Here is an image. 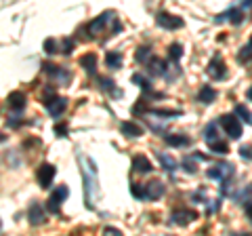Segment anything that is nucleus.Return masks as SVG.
Masks as SVG:
<instances>
[{
    "instance_id": "20",
    "label": "nucleus",
    "mask_w": 252,
    "mask_h": 236,
    "mask_svg": "<svg viewBox=\"0 0 252 236\" xmlns=\"http://www.w3.org/2000/svg\"><path fill=\"white\" fill-rule=\"evenodd\" d=\"M122 133L124 135H128V137H141L143 135V129H141L139 124H135V122H122Z\"/></svg>"
},
{
    "instance_id": "35",
    "label": "nucleus",
    "mask_w": 252,
    "mask_h": 236,
    "mask_svg": "<svg viewBox=\"0 0 252 236\" xmlns=\"http://www.w3.org/2000/svg\"><path fill=\"white\" fill-rule=\"evenodd\" d=\"M55 135H57V137H65L67 135V127H65V124H57V127H55Z\"/></svg>"
},
{
    "instance_id": "39",
    "label": "nucleus",
    "mask_w": 252,
    "mask_h": 236,
    "mask_svg": "<svg viewBox=\"0 0 252 236\" xmlns=\"http://www.w3.org/2000/svg\"><path fill=\"white\" fill-rule=\"evenodd\" d=\"M244 204H246V215L250 217V222H252V198H250V200H246Z\"/></svg>"
},
{
    "instance_id": "7",
    "label": "nucleus",
    "mask_w": 252,
    "mask_h": 236,
    "mask_svg": "<svg viewBox=\"0 0 252 236\" xmlns=\"http://www.w3.org/2000/svg\"><path fill=\"white\" fill-rule=\"evenodd\" d=\"M206 74L210 78H217V80H223V78L227 76V66L223 64L220 55H215V57H212V61H210L208 68H206Z\"/></svg>"
},
{
    "instance_id": "36",
    "label": "nucleus",
    "mask_w": 252,
    "mask_h": 236,
    "mask_svg": "<svg viewBox=\"0 0 252 236\" xmlns=\"http://www.w3.org/2000/svg\"><path fill=\"white\" fill-rule=\"evenodd\" d=\"M55 46H57V42H55L53 38H49V40L44 42V51H46V53H55V51H57Z\"/></svg>"
},
{
    "instance_id": "28",
    "label": "nucleus",
    "mask_w": 252,
    "mask_h": 236,
    "mask_svg": "<svg viewBox=\"0 0 252 236\" xmlns=\"http://www.w3.org/2000/svg\"><path fill=\"white\" fill-rule=\"evenodd\" d=\"M132 82H135L137 86H141L143 91H152V82H149L143 74H132Z\"/></svg>"
},
{
    "instance_id": "6",
    "label": "nucleus",
    "mask_w": 252,
    "mask_h": 236,
    "mask_svg": "<svg viewBox=\"0 0 252 236\" xmlns=\"http://www.w3.org/2000/svg\"><path fill=\"white\" fill-rule=\"evenodd\" d=\"M235 173V169H233V164H229V162H219V164H215V167H210L208 171H206V175H208V179H227V177H231Z\"/></svg>"
},
{
    "instance_id": "13",
    "label": "nucleus",
    "mask_w": 252,
    "mask_h": 236,
    "mask_svg": "<svg viewBox=\"0 0 252 236\" xmlns=\"http://www.w3.org/2000/svg\"><path fill=\"white\" fill-rule=\"evenodd\" d=\"M9 108L13 110V112H21L23 108H26V95L23 93H19V91H15V93H11L9 95Z\"/></svg>"
},
{
    "instance_id": "2",
    "label": "nucleus",
    "mask_w": 252,
    "mask_h": 236,
    "mask_svg": "<svg viewBox=\"0 0 252 236\" xmlns=\"http://www.w3.org/2000/svg\"><path fill=\"white\" fill-rule=\"evenodd\" d=\"M116 19V15L112 11H105L103 15H99L97 19H93L89 23V32L91 36H99L101 32H107V26H109V21H114Z\"/></svg>"
},
{
    "instance_id": "25",
    "label": "nucleus",
    "mask_w": 252,
    "mask_h": 236,
    "mask_svg": "<svg viewBox=\"0 0 252 236\" xmlns=\"http://www.w3.org/2000/svg\"><path fill=\"white\" fill-rule=\"evenodd\" d=\"M158 160L162 162V167L166 169V171H175V169H177V160L170 158L168 154H160V152H158Z\"/></svg>"
},
{
    "instance_id": "27",
    "label": "nucleus",
    "mask_w": 252,
    "mask_h": 236,
    "mask_svg": "<svg viewBox=\"0 0 252 236\" xmlns=\"http://www.w3.org/2000/svg\"><path fill=\"white\" fill-rule=\"evenodd\" d=\"M149 57H152V49H149V46H139L137 53H135V59L139 61V64H145Z\"/></svg>"
},
{
    "instance_id": "32",
    "label": "nucleus",
    "mask_w": 252,
    "mask_h": 236,
    "mask_svg": "<svg viewBox=\"0 0 252 236\" xmlns=\"http://www.w3.org/2000/svg\"><path fill=\"white\" fill-rule=\"evenodd\" d=\"M204 139H206L208 144H210V141H215V139H219V133H217L215 124H208V127L204 129Z\"/></svg>"
},
{
    "instance_id": "11",
    "label": "nucleus",
    "mask_w": 252,
    "mask_h": 236,
    "mask_svg": "<svg viewBox=\"0 0 252 236\" xmlns=\"http://www.w3.org/2000/svg\"><path fill=\"white\" fill-rule=\"evenodd\" d=\"M42 70H44V72L49 74V76H53V78H57V80H61L63 84H67V82H69V78H72V76H69L67 70L55 68L53 64H42Z\"/></svg>"
},
{
    "instance_id": "26",
    "label": "nucleus",
    "mask_w": 252,
    "mask_h": 236,
    "mask_svg": "<svg viewBox=\"0 0 252 236\" xmlns=\"http://www.w3.org/2000/svg\"><path fill=\"white\" fill-rule=\"evenodd\" d=\"M168 57H170L172 61H179L181 57H183V46H181L179 42H172V44L168 46Z\"/></svg>"
},
{
    "instance_id": "12",
    "label": "nucleus",
    "mask_w": 252,
    "mask_h": 236,
    "mask_svg": "<svg viewBox=\"0 0 252 236\" xmlns=\"http://www.w3.org/2000/svg\"><path fill=\"white\" fill-rule=\"evenodd\" d=\"M164 194V186H162V182H149V184H145V200H158L160 196Z\"/></svg>"
},
{
    "instance_id": "18",
    "label": "nucleus",
    "mask_w": 252,
    "mask_h": 236,
    "mask_svg": "<svg viewBox=\"0 0 252 236\" xmlns=\"http://www.w3.org/2000/svg\"><path fill=\"white\" fill-rule=\"evenodd\" d=\"M223 19H229L233 26H238V23H242L244 21V13L240 11V9H229L227 13H223V17H219L217 21H223Z\"/></svg>"
},
{
    "instance_id": "38",
    "label": "nucleus",
    "mask_w": 252,
    "mask_h": 236,
    "mask_svg": "<svg viewBox=\"0 0 252 236\" xmlns=\"http://www.w3.org/2000/svg\"><path fill=\"white\" fill-rule=\"evenodd\" d=\"M72 49H74V40H72V38H67V40L65 42H63V53H72Z\"/></svg>"
},
{
    "instance_id": "41",
    "label": "nucleus",
    "mask_w": 252,
    "mask_h": 236,
    "mask_svg": "<svg viewBox=\"0 0 252 236\" xmlns=\"http://www.w3.org/2000/svg\"><path fill=\"white\" fill-rule=\"evenodd\" d=\"M242 6L246 9V6H252V0H242Z\"/></svg>"
},
{
    "instance_id": "34",
    "label": "nucleus",
    "mask_w": 252,
    "mask_h": 236,
    "mask_svg": "<svg viewBox=\"0 0 252 236\" xmlns=\"http://www.w3.org/2000/svg\"><path fill=\"white\" fill-rule=\"evenodd\" d=\"M240 156H242V158H246V160H252V150L248 146H242L240 148Z\"/></svg>"
},
{
    "instance_id": "30",
    "label": "nucleus",
    "mask_w": 252,
    "mask_h": 236,
    "mask_svg": "<svg viewBox=\"0 0 252 236\" xmlns=\"http://www.w3.org/2000/svg\"><path fill=\"white\" fill-rule=\"evenodd\" d=\"M181 167H183L187 173H198V162H195V158H191V156H187V158H183V162H181Z\"/></svg>"
},
{
    "instance_id": "23",
    "label": "nucleus",
    "mask_w": 252,
    "mask_h": 236,
    "mask_svg": "<svg viewBox=\"0 0 252 236\" xmlns=\"http://www.w3.org/2000/svg\"><path fill=\"white\" fill-rule=\"evenodd\" d=\"M99 82H101V89L107 91V93H112V95L116 97H120V89H116V84L112 78H99Z\"/></svg>"
},
{
    "instance_id": "17",
    "label": "nucleus",
    "mask_w": 252,
    "mask_h": 236,
    "mask_svg": "<svg viewBox=\"0 0 252 236\" xmlns=\"http://www.w3.org/2000/svg\"><path fill=\"white\" fill-rule=\"evenodd\" d=\"M198 99L202 101V104H206V106H208V104H212V101L217 99V91L212 89L210 84L202 86V89H200V93H198Z\"/></svg>"
},
{
    "instance_id": "33",
    "label": "nucleus",
    "mask_w": 252,
    "mask_h": 236,
    "mask_svg": "<svg viewBox=\"0 0 252 236\" xmlns=\"http://www.w3.org/2000/svg\"><path fill=\"white\" fill-rule=\"evenodd\" d=\"M250 59H252V44L242 46L238 53V61H250Z\"/></svg>"
},
{
    "instance_id": "9",
    "label": "nucleus",
    "mask_w": 252,
    "mask_h": 236,
    "mask_svg": "<svg viewBox=\"0 0 252 236\" xmlns=\"http://www.w3.org/2000/svg\"><path fill=\"white\" fill-rule=\"evenodd\" d=\"M55 167L53 164H49V162H44L40 169H38V182H40V186L42 188H51V184H53V179H55Z\"/></svg>"
},
{
    "instance_id": "8",
    "label": "nucleus",
    "mask_w": 252,
    "mask_h": 236,
    "mask_svg": "<svg viewBox=\"0 0 252 236\" xmlns=\"http://www.w3.org/2000/svg\"><path fill=\"white\" fill-rule=\"evenodd\" d=\"M198 219V213H195L193 209H177L175 213H172V224H177L181 228L189 226L191 222H195Z\"/></svg>"
},
{
    "instance_id": "10",
    "label": "nucleus",
    "mask_w": 252,
    "mask_h": 236,
    "mask_svg": "<svg viewBox=\"0 0 252 236\" xmlns=\"http://www.w3.org/2000/svg\"><path fill=\"white\" fill-rule=\"evenodd\" d=\"M143 66H147V72L152 76H164V74H166V64H164L160 57H154V55L145 61Z\"/></svg>"
},
{
    "instance_id": "16",
    "label": "nucleus",
    "mask_w": 252,
    "mask_h": 236,
    "mask_svg": "<svg viewBox=\"0 0 252 236\" xmlns=\"http://www.w3.org/2000/svg\"><path fill=\"white\" fill-rule=\"evenodd\" d=\"M80 66L89 74H94V72H97V57H94L93 53H86V55H82V57H80Z\"/></svg>"
},
{
    "instance_id": "1",
    "label": "nucleus",
    "mask_w": 252,
    "mask_h": 236,
    "mask_svg": "<svg viewBox=\"0 0 252 236\" xmlns=\"http://www.w3.org/2000/svg\"><path fill=\"white\" fill-rule=\"evenodd\" d=\"M220 124H223L225 133L231 139H240L242 137V124H240V118L235 114H223L220 116Z\"/></svg>"
},
{
    "instance_id": "22",
    "label": "nucleus",
    "mask_w": 252,
    "mask_h": 236,
    "mask_svg": "<svg viewBox=\"0 0 252 236\" xmlns=\"http://www.w3.org/2000/svg\"><path fill=\"white\" fill-rule=\"evenodd\" d=\"M149 112L158 118H177V116L183 114L181 110H166V108H156V110H149Z\"/></svg>"
},
{
    "instance_id": "5",
    "label": "nucleus",
    "mask_w": 252,
    "mask_h": 236,
    "mask_svg": "<svg viewBox=\"0 0 252 236\" xmlns=\"http://www.w3.org/2000/svg\"><path fill=\"white\" fill-rule=\"evenodd\" d=\"M67 194H69V188H67V186H59L57 190H55V192L51 194V198H49V204H46V209H49L51 213H59V209H61L63 200L67 198Z\"/></svg>"
},
{
    "instance_id": "14",
    "label": "nucleus",
    "mask_w": 252,
    "mask_h": 236,
    "mask_svg": "<svg viewBox=\"0 0 252 236\" xmlns=\"http://www.w3.org/2000/svg\"><path fill=\"white\" fill-rule=\"evenodd\" d=\"M132 167H135V171H139V173H152L154 171L152 162H149V158H145L143 154H137L135 158H132Z\"/></svg>"
},
{
    "instance_id": "21",
    "label": "nucleus",
    "mask_w": 252,
    "mask_h": 236,
    "mask_svg": "<svg viewBox=\"0 0 252 236\" xmlns=\"http://www.w3.org/2000/svg\"><path fill=\"white\" fill-rule=\"evenodd\" d=\"M233 112H235V116H238L240 120H244L246 124H250V127H252V112H250V110H248L246 106L238 104V106H235V110H233Z\"/></svg>"
},
{
    "instance_id": "19",
    "label": "nucleus",
    "mask_w": 252,
    "mask_h": 236,
    "mask_svg": "<svg viewBox=\"0 0 252 236\" xmlns=\"http://www.w3.org/2000/svg\"><path fill=\"white\" fill-rule=\"evenodd\" d=\"M166 144L172 146V148H183V146H189L191 139L187 135H166Z\"/></svg>"
},
{
    "instance_id": "4",
    "label": "nucleus",
    "mask_w": 252,
    "mask_h": 236,
    "mask_svg": "<svg viewBox=\"0 0 252 236\" xmlns=\"http://www.w3.org/2000/svg\"><path fill=\"white\" fill-rule=\"evenodd\" d=\"M44 106H46V110H49V114H51V116L59 118L63 112H65L67 99H65V97H59V95H49V97L44 99Z\"/></svg>"
},
{
    "instance_id": "42",
    "label": "nucleus",
    "mask_w": 252,
    "mask_h": 236,
    "mask_svg": "<svg viewBox=\"0 0 252 236\" xmlns=\"http://www.w3.org/2000/svg\"><path fill=\"white\" fill-rule=\"evenodd\" d=\"M246 97L252 101V86H250V89H248V93H246Z\"/></svg>"
},
{
    "instance_id": "40",
    "label": "nucleus",
    "mask_w": 252,
    "mask_h": 236,
    "mask_svg": "<svg viewBox=\"0 0 252 236\" xmlns=\"http://www.w3.org/2000/svg\"><path fill=\"white\" fill-rule=\"evenodd\" d=\"M105 234H114V236H120L122 232L118 230V228H105Z\"/></svg>"
},
{
    "instance_id": "3",
    "label": "nucleus",
    "mask_w": 252,
    "mask_h": 236,
    "mask_svg": "<svg viewBox=\"0 0 252 236\" xmlns=\"http://www.w3.org/2000/svg\"><path fill=\"white\" fill-rule=\"evenodd\" d=\"M156 23L160 28H164V30H177V28H183V19L181 17H177V15H170V13H166V11H160L156 15Z\"/></svg>"
},
{
    "instance_id": "29",
    "label": "nucleus",
    "mask_w": 252,
    "mask_h": 236,
    "mask_svg": "<svg viewBox=\"0 0 252 236\" xmlns=\"http://www.w3.org/2000/svg\"><path fill=\"white\" fill-rule=\"evenodd\" d=\"M210 150L217 152V154H227L229 152V146H227L225 141H220V139H215V141H210Z\"/></svg>"
},
{
    "instance_id": "24",
    "label": "nucleus",
    "mask_w": 252,
    "mask_h": 236,
    "mask_svg": "<svg viewBox=\"0 0 252 236\" xmlns=\"http://www.w3.org/2000/svg\"><path fill=\"white\" fill-rule=\"evenodd\" d=\"M105 64H107V68H120L122 66V55L120 53H116V51H112V53H107V57H105Z\"/></svg>"
},
{
    "instance_id": "31",
    "label": "nucleus",
    "mask_w": 252,
    "mask_h": 236,
    "mask_svg": "<svg viewBox=\"0 0 252 236\" xmlns=\"http://www.w3.org/2000/svg\"><path fill=\"white\" fill-rule=\"evenodd\" d=\"M130 194L135 196V198L143 200L145 198V186L143 184H130Z\"/></svg>"
},
{
    "instance_id": "37",
    "label": "nucleus",
    "mask_w": 252,
    "mask_h": 236,
    "mask_svg": "<svg viewBox=\"0 0 252 236\" xmlns=\"http://www.w3.org/2000/svg\"><path fill=\"white\" fill-rule=\"evenodd\" d=\"M240 198H242L240 202H246V200H250V198H252V184L246 188V190L242 192V196H240Z\"/></svg>"
},
{
    "instance_id": "15",
    "label": "nucleus",
    "mask_w": 252,
    "mask_h": 236,
    "mask_svg": "<svg viewBox=\"0 0 252 236\" xmlns=\"http://www.w3.org/2000/svg\"><path fill=\"white\" fill-rule=\"evenodd\" d=\"M30 224L32 226H40V224H44V211H42V207L38 202H34L30 207Z\"/></svg>"
}]
</instances>
